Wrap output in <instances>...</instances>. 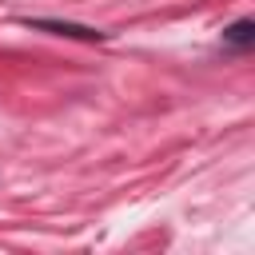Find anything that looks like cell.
<instances>
[{
	"label": "cell",
	"mask_w": 255,
	"mask_h": 255,
	"mask_svg": "<svg viewBox=\"0 0 255 255\" xmlns=\"http://www.w3.org/2000/svg\"><path fill=\"white\" fill-rule=\"evenodd\" d=\"M28 28H40V32H52V36H68V40H104L108 32L100 28H88V24H72V20H24Z\"/></svg>",
	"instance_id": "cell-1"
},
{
	"label": "cell",
	"mask_w": 255,
	"mask_h": 255,
	"mask_svg": "<svg viewBox=\"0 0 255 255\" xmlns=\"http://www.w3.org/2000/svg\"><path fill=\"white\" fill-rule=\"evenodd\" d=\"M223 40H227V44H251V40H255V20H235V24L223 32Z\"/></svg>",
	"instance_id": "cell-2"
}]
</instances>
